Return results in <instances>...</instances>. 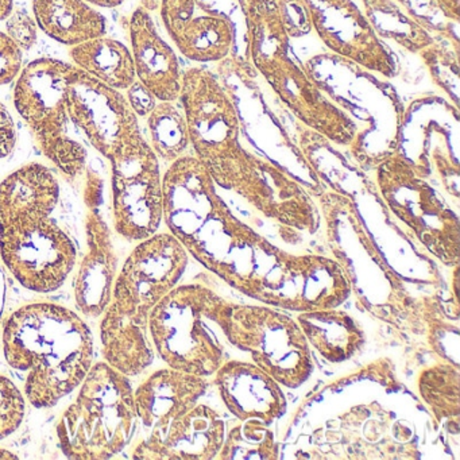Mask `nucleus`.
Returning a JSON list of instances; mask_svg holds the SVG:
<instances>
[{
  "instance_id": "nucleus-43",
  "label": "nucleus",
  "mask_w": 460,
  "mask_h": 460,
  "mask_svg": "<svg viewBox=\"0 0 460 460\" xmlns=\"http://www.w3.org/2000/svg\"><path fill=\"white\" fill-rule=\"evenodd\" d=\"M17 125L9 109L0 103V160L9 157L17 145Z\"/></svg>"
},
{
  "instance_id": "nucleus-41",
  "label": "nucleus",
  "mask_w": 460,
  "mask_h": 460,
  "mask_svg": "<svg viewBox=\"0 0 460 460\" xmlns=\"http://www.w3.org/2000/svg\"><path fill=\"white\" fill-rule=\"evenodd\" d=\"M161 20L171 33L199 12L198 0H161Z\"/></svg>"
},
{
  "instance_id": "nucleus-47",
  "label": "nucleus",
  "mask_w": 460,
  "mask_h": 460,
  "mask_svg": "<svg viewBox=\"0 0 460 460\" xmlns=\"http://www.w3.org/2000/svg\"><path fill=\"white\" fill-rule=\"evenodd\" d=\"M161 0H141V7H144L147 12H155L160 9Z\"/></svg>"
},
{
  "instance_id": "nucleus-42",
  "label": "nucleus",
  "mask_w": 460,
  "mask_h": 460,
  "mask_svg": "<svg viewBox=\"0 0 460 460\" xmlns=\"http://www.w3.org/2000/svg\"><path fill=\"white\" fill-rule=\"evenodd\" d=\"M126 99L138 118H146L158 103L157 98L138 80L126 90Z\"/></svg>"
},
{
  "instance_id": "nucleus-12",
  "label": "nucleus",
  "mask_w": 460,
  "mask_h": 460,
  "mask_svg": "<svg viewBox=\"0 0 460 460\" xmlns=\"http://www.w3.org/2000/svg\"><path fill=\"white\" fill-rule=\"evenodd\" d=\"M457 142L459 109L443 95L424 93L405 106L395 155L425 179L436 174L444 190L456 201L460 177Z\"/></svg>"
},
{
  "instance_id": "nucleus-17",
  "label": "nucleus",
  "mask_w": 460,
  "mask_h": 460,
  "mask_svg": "<svg viewBox=\"0 0 460 460\" xmlns=\"http://www.w3.org/2000/svg\"><path fill=\"white\" fill-rule=\"evenodd\" d=\"M66 112L72 125L107 160L142 134L126 96L79 68L66 93Z\"/></svg>"
},
{
  "instance_id": "nucleus-16",
  "label": "nucleus",
  "mask_w": 460,
  "mask_h": 460,
  "mask_svg": "<svg viewBox=\"0 0 460 460\" xmlns=\"http://www.w3.org/2000/svg\"><path fill=\"white\" fill-rule=\"evenodd\" d=\"M287 111L301 125L316 131L336 146L347 147L357 136V126L314 84L292 48L250 60Z\"/></svg>"
},
{
  "instance_id": "nucleus-45",
  "label": "nucleus",
  "mask_w": 460,
  "mask_h": 460,
  "mask_svg": "<svg viewBox=\"0 0 460 460\" xmlns=\"http://www.w3.org/2000/svg\"><path fill=\"white\" fill-rule=\"evenodd\" d=\"M452 20L460 22V0H438Z\"/></svg>"
},
{
  "instance_id": "nucleus-46",
  "label": "nucleus",
  "mask_w": 460,
  "mask_h": 460,
  "mask_svg": "<svg viewBox=\"0 0 460 460\" xmlns=\"http://www.w3.org/2000/svg\"><path fill=\"white\" fill-rule=\"evenodd\" d=\"M14 9V0H0V21L6 20Z\"/></svg>"
},
{
  "instance_id": "nucleus-33",
  "label": "nucleus",
  "mask_w": 460,
  "mask_h": 460,
  "mask_svg": "<svg viewBox=\"0 0 460 460\" xmlns=\"http://www.w3.org/2000/svg\"><path fill=\"white\" fill-rule=\"evenodd\" d=\"M219 460H277L279 447L268 424L249 419L226 432Z\"/></svg>"
},
{
  "instance_id": "nucleus-34",
  "label": "nucleus",
  "mask_w": 460,
  "mask_h": 460,
  "mask_svg": "<svg viewBox=\"0 0 460 460\" xmlns=\"http://www.w3.org/2000/svg\"><path fill=\"white\" fill-rule=\"evenodd\" d=\"M419 303L428 347L438 359L459 366V316H451L436 296L420 297Z\"/></svg>"
},
{
  "instance_id": "nucleus-18",
  "label": "nucleus",
  "mask_w": 460,
  "mask_h": 460,
  "mask_svg": "<svg viewBox=\"0 0 460 460\" xmlns=\"http://www.w3.org/2000/svg\"><path fill=\"white\" fill-rule=\"evenodd\" d=\"M312 28L328 52L387 80L400 74L397 60L378 39L354 0H303Z\"/></svg>"
},
{
  "instance_id": "nucleus-25",
  "label": "nucleus",
  "mask_w": 460,
  "mask_h": 460,
  "mask_svg": "<svg viewBox=\"0 0 460 460\" xmlns=\"http://www.w3.org/2000/svg\"><path fill=\"white\" fill-rule=\"evenodd\" d=\"M60 199V185L53 172L31 163L0 182V228L23 220L49 217Z\"/></svg>"
},
{
  "instance_id": "nucleus-22",
  "label": "nucleus",
  "mask_w": 460,
  "mask_h": 460,
  "mask_svg": "<svg viewBox=\"0 0 460 460\" xmlns=\"http://www.w3.org/2000/svg\"><path fill=\"white\" fill-rule=\"evenodd\" d=\"M128 34L137 80L158 102L179 101L184 72L179 56L160 36L152 15L144 7L139 6L131 14Z\"/></svg>"
},
{
  "instance_id": "nucleus-11",
  "label": "nucleus",
  "mask_w": 460,
  "mask_h": 460,
  "mask_svg": "<svg viewBox=\"0 0 460 460\" xmlns=\"http://www.w3.org/2000/svg\"><path fill=\"white\" fill-rule=\"evenodd\" d=\"M211 177L217 188L235 193L261 217L290 233L314 235L322 228V214L309 190L244 145Z\"/></svg>"
},
{
  "instance_id": "nucleus-19",
  "label": "nucleus",
  "mask_w": 460,
  "mask_h": 460,
  "mask_svg": "<svg viewBox=\"0 0 460 460\" xmlns=\"http://www.w3.org/2000/svg\"><path fill=\"white\" fill-rule=\"evenodd\" d=\"M226 436V422L219 411L198 403L177 417L161 433H150L134 449V459L212 460L217 459Z\"/></svg>"
},
{
  "instance_id": "nucleus-20",
  "label": "nucleus",
  "mask_w": 460,
  "mask_h": 460,
  "mask_svg": "<svg viewBox=\"0 0 460 460\" xmlns=\"http://www.w3.org/2000/svg\"><path fill=\"white\" fill-rule=\"evenodd\" d=\"M351 297V288L332 257L296 254L271 306L290 312L339 308Z\"/></svg>"
},
{
  "instance_id": "nucleus-10",
  "label": "nucleus",
  "mask_w": 460,
  "mask_h": 460,
  "mask_svg": "<svg viewBox=\"0 0 460 460\" xmlns=\"http://www.w3.org/2000/svg\"><path fill=\"white\" fill-rule=\"evenodd\" d=\"M374 182L387 211L425 252L447 268L459 265V217L429 180L394 153L376 166Z\"/></svg>"
},
{
  "instance_id": "nucleus-6",
  "label": "nucleus",
  "mask_w": 460,
  "mask_h": 460,
  "mask_svg": "<svg viewBox=\"0 0 460 460\" xmlns=\"http://www.w3.org/2000/svg\"><path fill=\"white\" fill-rule=\"evenodd\" d=\"M80 386L58 425L61 449L69 459H111L136 432L133 386L128 376L107 362L93 365Z\"/></svg>"
},
{
  "instance_id": "nucleus-23",
  "label": "nucleus",
  "mask_w": 460,
  "mask_h": 460,
  "mask_svg": "<svg viewBox=\"0 0 460 460\" xmlns=\"http://www.w3.org/2000/svg\"><path fill=\"white\" fill-rule=\"evenodd\" d=\"M209 387L208 376L168 367L153 373L134 390L139 421L161 433L177 417L198 405Z\"/></svg>"
},
{
  "instance_id": "nucleus-30",
  "label": "nucleus",
  "mask_w": 460,
  "mask_h": 460,
  "mask_svg": "<svg viewBox=\"0 0 460 460\" xmlns=\"http://www.w3.org/2000/svg\"><path fill=\"white\" fill-rule=\"evenodd\" d=\"M417 390L435 421L447 425L449 432L456 435L460 420L459 366L440 360L425 367L417 376Z\"/></svg>"
},
{
  "instance_id": "nucleus-13",
  "label": "nucleus",
  "mask_w": 460,
  "mask_h": 460,
  "mask_svg": "<svg viewBox=\"0 0 460 460\" xmlns=\"http://www.w3.org/2000/svg\"><path fill=\"white\" fill-rule=\"evenodd\" d=\"M180 104L187 118L193 155L208 173L241 152V119L233 96L217 72L203 66L182 72Z\"/></svg>"
},
{
  "instance_id": "nucleus-38",
  "label": "nucleus",
  "mask_w": 460,
  "mask_h": 460,
  "mask_svg": "<svg viewBox=\"0 0 460 460\" xmlns=\"http://www.w3.org/2000/svg\"><path fill=\"white\" fill-rule=\"evenodd\" d=\"M277 7L290 40L303 39L314 31L311 15L303 0H277Z\"/></svg>"
},
{
  "instance_id": "nucleus-29",
  "label": "nucleus",
  "mask_w": 460,
  "mask_h": 460,
  "mask_svg": "<svg viewBox=\"0 0 460 460\" xmlns=\"http://www.w3.org/2000/svg\"><path fill=\"white\" fill-rule=\"evenodd\" d=\"M74 66L114 90H128L137 80L131 50L117 40L103 36L72 47Z\"/></svg>"
},
{
  "instance_id": "nucleus-21",
  "label": "nucleus",
  "mask_w": 460,
  "mask_h": 460,
  "mask_svg": "<svg viewBox=\"0 0 460 460\" xmlns=\"http://www.w3.org/2000/svg\"><path fill=\"white\" fill-rule=\"evenodd\" d=\"M214 384L227 411L239 421L255 419L273 424L287 413L281 385L252 362L225 360Z\"/></svg>"
},
{
  "instance_id": "nucleus-32",
  "label": "nucleus",
  "mask_w": 460,
  "mask_h": 460,
  "mask_svg": "<svg viewBox=\"0 0 460 460\" xmlns=\"http://www.w3.org/2000/svg\"><path fill=\"white\" fill-rule=\"evenodd\" d=\"M146 118L150 146L158 160L171 165L187 155L190 147V131L184 110L179 101L158 102Z\"/></svg>"
},
{
  "instance_id": "nucleus-49",
  "label": "nucleus",
  "mask_w": 460,
  "mask_h": 460,
  "mask_svg": "<svg viewBox=\"0 0 460 460\" xmlns=\"http://www.w3.org/2000/svg\"><path fill=\"white\" fill-rule=\"evenodd\" d=\"M276 2H277V0H276Z\"/></svg>"
},
{
  "instance_id": "nucleus-9",
  "label": "nucleus",
  "mask_w": 460,
  "mask_h": 460,
  "mask_svg": "<svg viewBox=\"0 0 460 460\" xmlns=\"http://www.w3.org/2000/svg\"><path fill=\"white\" fill-rule=\"evenodd\" d=\"M77 66L56 58H39L21 71L14 104L45 157L74 182L87 169V150L69 133L66 93Z\"/></svg>"
},
{
  "instance_id": "nucleus-40",
  "label": "nucleus",
  "mask_w": 460,
  "mask_h": 460,
  "mask_svg": "<svg viewBox=\"0 0 460 460\" xmlns=\"http://www.w3.org/2000/svg\"><path fill=\"white\" fill-rule=\"evenodd\" d=\"M23 69V50L0 31V87L10 84Z\"/></svg>"
},
{
  "instance_id": "nucleus-26",
  "label": "nucleus",
  "mask_w": 460,
  "mask_h": 460,
  "mask_svg": "<svg viewBox=\"0 0 460 460\" xmlns=\"http://www.w3.org/2000/svg\"><path fill=\"white\" fill-rule=\"evenodd\" d=\"M309 347L330 363L357 357L366 346V332L355 317L339 308L300 312L296 317Z\"/></svg>"
},
{
  "instance_id": "nucleus-37",
  "label": "nucleus",
  "mask_w": 460,
  "mask_h": 460,
  "mask_svg": "<svg viewBox=\"0 0 460 460\" xmlns=\"http://www.w3.org/2000/svg\"><path fill=\"white\" fill-rule=\"evenodd\" d=\"M26 401L17 385L0 376V440L13 435L25 419Z\"/></svg>"
},
{
  "instance_id": "nucleus-39",
  "label": "nucleus",
  "mask_w": 460,
  "mask_h": 460,
  "mask_svg": "<svg viewBox=\"0 0 460 460\" xmlns=\"http://www.w3.org/2000/svg\"><path fill=\"white\" fill-rule=\"evenodd\" d=\"M6 34L25 52L36 45L39 26L36 20L26 10L13 9L6 18Z\"/></svg>"
},
{
  "instance_id": "nucleus-31",
  "label": "nucleus",
  "mask_w": 460,
  "mask_h": 460,
  "mask_svg": "<svg viewBox=\"0 0 460 460\" xmlns=\"http://www.w3.org/2000/svg\"><path fill=\"white\" fill-rule=\"evenodd\" d=\"M363 14L379 40L394 42L401 49L419 55L435 42L395 0H362Z\"/></svg>"
},
{
  "instance_id": "nucleus-8",
  "label": "nucleus",
  "mask_w": 460,
  "mask_h": 460,
  "mask_svg": "<svg viewBox=\"0 0 460 460\" xmlns=\"http://www.w3.org/2000/svg\"><path fill=\"white\" fill-rule=\"evenodd\" d=\"M215 322L225 338L287 389L303 386L314 373L312 349L296 319L271 305L223 298Z\"/></svg>"
},
{
  "instance_id": "nucleus-36",
  "label": "nucleus",
  "mask_w": 460,
  "mask_h": 460,
  "mask_svg": "<svg viewBox=\"0 0 460 460\" xmlns=\"http://www.w3.org/2000/svg\"><path fill=\"white\" fill-rule=\"evenodd\" d=\"M409 17L435 39L451 42L459 49V22L452 20L438 0H395Z\"/></svg>"
},
{
  "instance_id": "nucleus-24",
  "label": "nucleus",
  "mask_w": 460,
  "mask_h": 460,
  "mask_svg": "<svg viewBox=\"0 0 460 460\" xmlns=\"http://www.w3.org/2000/svg\"><path fill=\"white\" fill-rule=\"evenodd\" d=\"M88 252L75 282V301L82 314L99 317L111 301L117 279L118 258L112 244L111 231L101 209H91L85 217Z\"/></svg>"
},
{
  "instance_id": "nucleus-7",
  "label": "nucleus",
  "mask_w": 460,
  "mask_h": 460,
  "mask_svg": "<svg viewBox=\"0 0 460 460\" xmlns=\"http://www.w3.org/2000/svg\"><path fill=\"white\" fill-rule=\"evenodd\" d=\"M222 296L200 284L177 285L150 312L147 330L169 367L212 376L225 362L214 327Z\"/></svg>"
},
{
  "instance_id": "nucleus-15",
  "label": "nucleus",
  "mask_w": 460,
  "mask_h": 460,
  "mask_svg": "<svg viewBox=\"0 0 460 460\" xmlns=\"http://www.w3.org/2000/svg\"><path fill=\"white\" fill-rule=\"evenodd\" d=\"M0 257L23 288L50 293L63 287L74 270L77 252L68 234L49 217L0 228Z\"/></svg>"
},
{
  "instance_id": "nucleus-48",
  "label": "nucleus",
  "mask_w": 460,
  "mask_h": 460,
  "mask_svg": "<svg viewBox=\"0 0 460 460\" xmlns=\"http://www.w3.org/2000/svg\"><path fill=\"white\" fill-rule=\"evenodd\" d=\"M0 459H18V456L13 454V452L0 448Z\"/></svg>"
},
{
  "instance_id": "nucleus-14",
  "label": "nucleus",
  "mask_w": 460,
  "mask_h": 460,
  "mask_svg": "<svg viewBox=\"0 0 460 460\" xmlns=\"http://www.w3.org/2000/svg\"><path fill=\"white\" fill-rule=\"evenodd\" d=\"M109 161L115 231L131 242L155 235L164 220L163 174L155 150L141 134Z\"/></svg>"
},
{
  "instance_id": "nucleus-2",
  "label": "nucleus",
  "mask_w": 460,
  "mask_h": 460,
  "mask_svg": "<svg viewBox=\"0 0 460 460\" xmlns=\"http://www.w3.org/2000/svg\"><path fill=\"white\" fill-rule=\"evenodd\" d=\"M188 262L190 254L171 233H155L128 255L101 324L104 360L115 370L134 376L152 365L150 312L179 285Z\"/></svg>"
},
{
  "instance_id": "nucleus-35",
  "label": "nucleus",
  "mask_w": 460,
  "mask_h": 460,
  "mask_svg": "<svg viewBox=\"0 0 460 460\" xmlns=\"http://www.w3.org/2000/svg\"><path fill=\"white\" fill-rule=\"evenodd\" d=\"M417 56L421 58L430 82L440 91V95L459 109V49L446 40L436 39Z\"/></svg>"
},
{
  "instance_id": "nucleus-1",
  "label": "nucleus",
  "mask_w": 460,
  "mask_h": 460,
  "mask_svg": "<svg viewBox=\"0 0 460 460\" xmlns=\"http://www.w3.org/2000/svg\"><path fill=\"white\" fill-rule=\"evenodd\" d=\"M163 193L164 222L188 254L242 295L270 305L295 254L239 219L193 155L169 165Z\"/></svg>"
},
{
  "instance_id": "nucleus-4",
  "label": "nucleus",
  "mask_w": 460,
  "mask_h": 460,
  "mask_svg": "<svg viewBox=\"0 0 460 460\" xmlns=\"http://www.w3.org/2000/svg\"><path fill=\"white\" fill-rule=\"evenodd\" d=\"M316 199L331 257L341 265L358 308L403 332L422 335L419 298L385 258L354 201L331 190Z\"/></svg>"
},
{
  "instance_id": "nucleus-28",
  "label": "nucleus",
  "mask_w": 460,
  "mask_h": 460,
  "mask_svg": "<svg viewBox=\"0 0 460 460\" xmlns=\"http://www.w3.org/2000/svg\"><path fill=\"white\" fill-rule=\"evenodd\" d=\"M168 34L185 58L201 66L220 63L234 56L233 22L217 13L198 12Z\"/></svg>"
},
{
  "instance_id": "nucleus-5",
  "label": "nucleus",
  "mask_w": 460,
  "mask_h": 460,
  "mask_svg": "<svg viewBox=\"0 0 460 460\" xmlns=\"http://www.w3.org/2000/svg\"><path fill=\"white\" fill-rule=\"evenodd\" d=\"M303 66L314 84L357 126L347 150L363 172L374 173L397 150L405 103L394 85L331 52L312 56Z\"/></svg>"
},
{
  "instance_id": "nucleus-27",
  "label": "nucleus",
  "mask_w": 460,
  "mask_h": 460,
  "mask_svg": "<svg viewBox=\"0 0 460 460\" xmlns=\"http://www.w3.org/2000/svg\"><path fill=\"white\" fill-rule=\"evenodd\" d=\"M31 7L40 31L66 47L106 36V18L87 0H31Z\"/></svg>"
},
{
  "instance_id": "nucleus-3",
  "label": "nucleus",
  "mask_w": 460,
  "mask_h": 460,
  "mask_svg": "<svg viewBox=\"0 0 460 460\" xmlns=\"http://www.w3.org/2000/svg\"><path fill=\"white\" fill-rule=\"evenodd\" d=\"M2 343L7 363L28 373L25 395L36 408L55 406L93 367L90 327L58 304H29L13 312L4 322Z\"/></svg>"
},
{
  "instance_id": "nucleus-44",
  "label": "nucleus",
  "mask_w": 460,
  "mask_h": 460,
  "mask_svg": "<svg viewBox=\"0 0 460 460\" xmlns=\"http://www.w3.org/2000/svg\"><path fill=\"white\" fill-rule=\"evenodd\" d=\"M87 180L84 187V203L88 211L91 209H101L103 203V179L98 172L93 168L85 169Z\"/></svg>"
}]
</instances>
